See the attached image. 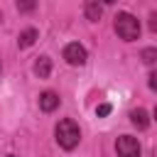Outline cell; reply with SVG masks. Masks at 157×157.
I'll return each mask as SVG.
<instances>
[{
    "instance_id": "6da1fadb",
    "label": "cell",
    "mask_w": 157,
    "mask_h": 157,
    "mask_svg": "<svg viewBox=\"0 0 157 157\" xmlns=\"http://www.w3.org/2000/svg\"><path fill=\"white\" fill-rule=\"evenodd\" d=\"M54 135H56V142H59L64 150H74V147L78 145V140H81V130H78V125H76L71 118L59 120Z\"/></svg>"
},
{
    "instance_id": "7a4b0ae2",
    "label": "cell",
    "mask_w": 157,
    "mask_h": 157,
    "mask_svg": "<svg viewBox=\"0 0 157 157\" xmlns=\"http://www.w3.org/2000/svg\"><path fill=\"white\" fill-rule=\"evenodd\" d=\"M113 27H115L118 37L125 39V42H135V39L140 37V22H137V17H132L130 12H120V15H115Z\"/></svg>"
},
{
    "instance_id": "3957f363",
    "label": "cell",
    "mask_w": 157,
    "mask_h": 157,
    "mask_svg": "<svg viewBox=\"0 0 157 157\" xmlns=\"http://www.w3.org/2000/svg\"><path fill=\"white\" fill-rule=\"evenodd\" d=\"M115 150H118V157H140V142L132 135H120L115 142Z\"/></svg>"
},
{
    "instance_id": "277c9868",
    "label": "cell",
    "mask_w": 157,
    "mask_h": 157,
    "mask_svg": "<svg viewBox=\"0 0 157 157\" xmlns=\"http://www.w3.org/2000/svg\"><path fill=\"white\" fill-rule=\"evenodd\" d=\"M64 59H66V64H71V66H83L86 59H88V54H86V49H83L78 42H71V44L64 47Z\"/></svg>"
},
{
    "instance_id": "5b68a950",
    "label": "cell",
    "mask_w": 157,
    "mask_h": 157,
    "mask_svg": "<svg viewBox=\"0 0 157 157\" xmlns=\"http://www.w3.org/2000/svg\"><path fill=\"white\" fill-rule=\"evenodd\" d=\"M59 103H61V98H59L54 91H44V93L39 96V108H42L44 113H52V110H56V108H59Z\"/></svg>"
},
{
    "instance_id": "8992f818",
    "label": "cell",
    "mask_w": 157,
    "mask_h": 157,
    "mask_svg": "<svg viewBox=\"0 0 157 157\" xmlns=\"http://www.w3.org/2000/svg\"><path fill=\"white\" fill-rule=\"evenodd\" d=\"M83 12H86V17H88L91 22H98V20H101V15H103V7H101V2H98V0H86Z\"/></svg>"
},
{
    "instance_id": "52a82bcc",
    "label": "cell",
    "mask_w": 157,
    "mask_h": 157,
    "mask_svg": "<svg viewBox=\"0 0 157 157\" xmlns=\"http://www.w3.org/2000/svg\"><path fill=\"white\" fill-rule=\"evenodd\" d=\"M130 120H132V125H135L137 130H145V128L150 125V118H147V110H145V108L130 110Z\"/></svg>"
},
{
    "instance_id": "ba28073f",
    "label": "cell",
    "mask_w": 157,
    "mask_h": 157,
    "mask_svg": "<svg viewBox=\"0 0 157 157\" xmlns=\"http://www.w3.org/2000/svg\"><path fill=\"white\" fill-rule=\"evenodd\" d=\"M34 74H37L39 78H47V76L52 74V59H49V56H39L37 64H34Z\"/></svg>"
},
{
    "instance_id": "9c48e42d",
    "label": "cell",
    "mask_w": 157,
    "mask_h": 157,
    "mask_svg": "<svg viewBox=\"0 0 157 157\" xmlns=\"http://www.w3.org/2000/svg\"><path fill=\"white\" fill-rule=\"evenodd\" d=\"M37 42V29L34 27H29V29H25L22 34H20V39H17V44L22 47V49H27V47H32Z\"/></svg>"
},
{
    "instance_id": "30bf717a",
    "label": "cell",
    "mask_w": 157,
    "mask_h": 157,
    "mask_svg": "<svg viewBox=\"0 0 157 157\" xmlns=\"http://www.w3.org/2000/svg\"><path fill=\"white\" fill-rule=\"evenodd\" d=\"M15 5H17L20 12H32L37 7V0H15Z\"/></svg>"
},
{
    "instance_id": "8fae6325",
    "label": "cell",
    "mask_w": 157,
    "mask_h": 157,
    "mask_svg": "<svg viewBox=\"0 0 157 157\" xmlns=\"http://www.w3.org/2000/svg\"><path fill=\"white\" fill-rule=\"evenodd\" d=\"M155 59H157V52H155L152 47L142 52V61H145V64H155Z\"/></svg>"
},
{
    "instance_id": "7c38bea8",
    "label": "cell",
    "mask_w": 157,
    "mask_h": 157,
    "mask_svg": "<svg viewBox=\"0 0 157 157\" xmlns=\"http://www.w3.org/2000/svg\"><path fill=\"white\" fill-rule=\"evenodd\" d=\"M108 113H110V103H101V105L96 108V115H98V118H103V115H108Z\"/></svg>"
},
{
    "instance_id": "4fadbf2b",
    "label": "cell",
    "mask_w": 157,
    "mask_h": 157,
    "mask_svg": "<svg viewBox=\"0 0 157 157\" xmlns=\"http://www.w3.org/2000/svg\"><path fill=\"white\" fill-rule=\"evenodd\" d=\"M155 78H157V74H150V88H152V91L157 88V81H155Z\"/></svg>"
},
{
    "instance_id": "5bb4252c",
    "label": "cell",
    "mask_w": 157,
    "mask_h": 157,
    "mask_svg": "<svg viewBox=\"0 0 157 157\" xmlns=\"http://www.w3.org/2000/svg\"><path fill=\"white\" fill-rule=\"evenodd\" d=\"M103 2H105V5H113V2H115V0H103Z\"/></svg>"
},
{
    "instance_id": "9a60e30c",
    "label": "cell",
    "mask_w": 157,
    "mask_h": 157,
    "mask_svg": "<svg viewBox=\"0 0 157 157\" xmlns=\"http://www.w3.org/2000/svg\"><path fill=\"white\" fill-rule=\"evenodd\" d=\"M0 17H2V15H0Z\"/></svg>"
},
{
    "instance_id": "2e32d148",
    "label": "cell",
    "mask_w": 157,
    "mask_h": 157,
    "mask_svg": "<svg viewBox=\"0 0 157 157\" xmlns=\"http://www.w3.org/2000/svg\"><path fill=\"white\" fill-rule=\"evenodd\" d=\"M10 157H12V155H10Z\"/></svg>"
}]
</instances>
